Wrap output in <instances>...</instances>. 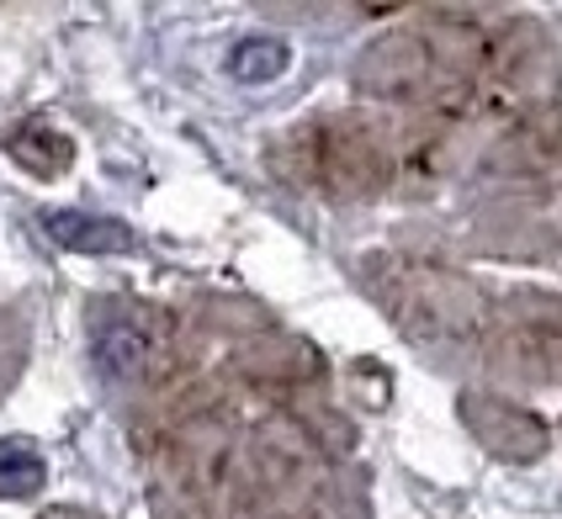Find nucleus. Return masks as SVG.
Instances as JSON below:
<instances>
[{
    "mask_svg": "<svg viewBox=\"0 0 562 519\" xmlns=\"http://www.w3.org/2000/svg\"><path fill=\"white\" fill-rule=\"evenodd\" d=\"M292 59V48L281 37H245L234 54H228V75L245 80V86H260V80H277Z\"/></svg>",
    "mask_w": 562,
    "mask_h": 519,
    "instance_id": "obj_2",
    "label": "nucleus"
},
{
    "mask_svg": "<svg viewBox=\"0 0 562 519\" xmlns=\"http://www.w3.org/2000/svg\"><path fill=\"white\" fill-rule=\"evenodd\" d=\"M138 361H144V335L133 324H123V318H112L101 329V339H95V366H101V376L123 382V376L138 371Z\"/></svg>",
    "mask_w": 562,
    "mask_h": 519,
    "instance_id": "obj_3",
    "label": "nucleus"
},
{
    "mask_svg": "<svg viewBox=\"0 0 562 519\" xmlns=\"http://www.w3.org/2000/svg\"><path fill=\"white\" fill-rule=\"evenodd\" d=\"M43 456L27 440H0V498H32L43 488Z\"/></svg>",
    "mask_w": 562,
    "mask_h": 519,
    "instance_id": "obj_4",
    "label": "nucleus"
},
{
    "mask_svg": "<svg viewBox=\"0 0 562 519\" xmlns=\"http://www.w3.org/2000/svg\"><path fill=\"white\" fill-rule=\"evenodd\" d=\"M43 228H48V239L59 249H69V255H95V260H106V255H133V249H138V234L127 228L123 217L64 207V213L43 217Z\"/></svg>",
    "mask_w": 562,
    "mask_h": 519,
    "instance_id": "obj_1",
    "label": "nucleus"
}]
</instances>
